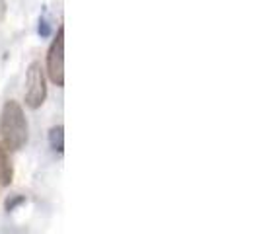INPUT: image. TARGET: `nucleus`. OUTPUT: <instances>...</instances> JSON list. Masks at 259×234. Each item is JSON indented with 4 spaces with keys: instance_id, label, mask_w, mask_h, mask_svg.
I'll return each mask as SVG.
<instances>
[{
    "instance_id": "1",
    "label": "nucleus",
    "mask_w": 259,
    "mask_h": 234,
    "mask_svg": "<svg viewBox=\"0 0 259 234\" xmlns=\"http://www.w3.org/2000/svg\"><path fill=\"white\" fill-rule=\"evenodd\" d=\"M27 119L22 105L16 100H8L0 113V135L6 150H20L27 143Z\"/></svg>"
},
{
    "instance_id": "2",
    "label": "nucleus",
    "mask_w": 259,
    "mask_h": 234,
    "mask_svg": "<svg viewBox=\"0 0 259 234\" xmlns=\"http://www.w3.org/2000/svg\"><path fill=\"white\" fill-rule=\"evenodd\" d=\"M47 74L59 88L65 86V27L61 26L57 37L51 41L47 51Z\"/></svg>"
},
{
    "instance_id": "3",
    "label": "nucleus",
    "mask_w": 259,
    "mask_h": 234,
    "mask_svg": "<svg viewBox=\"0 0 259 234\" xmlns=\"http://www.w3.org/2000/svg\"><path fill=\"white\" fill-rule=\"evenodd\" d=\"M47 98V84H45V74L41 63L33 61L27 66L26 74V105L29 109H37L43 105Z\"/></svg>"
},
{
    "instance_id": "4",
    "label": "nucleus",
    "mask_w": 259,
    "mask_h": 234,
    "mask_svg": "<svg viewBox=\"0 0 259 234\" xmlns=\"http://www.w3.org/2000/svg\"><path fill=\"white\" fill-rule=\"evenodd\" d=\"M14 180V166L8 150L0 144V185H10Z\"/></svg>"
},
{
    "instance_id": "5",
    "label": "nucleus",
    "mask_w": 259,
    "mask_h": 234,
    "mask_svg": "<svg viewBox=\"0 0 259 234\" xmlns=\"http://www.w3.org/2000/svg\"><path fill=\"white\" fill-rule=\"evenodd\" d=\"M49 144L55 152L59 154L65 152V127L63 125H55L49 129Z\"/></svg>"
},
{
    "instance_id": "6",
    "label": "nucleus",
    "mask_w": 259,
    "mask_h": 234,
    "mask_svg": "<svg viewBox=\"0 0 259 234\" xmlns=\"http://www.w3.org/2000/svg\"><path fill=\"white\" fill-rule=\"evenodd\" d=\"M39 35L41 37H49L51 35V26H49V22L45 18L39 20Z\"/></svg>"
},
{
    "instance_id": "7",
    "label": "nucleus",
    "mask_w": 259,
    "mask_h": 234,
    "mask_svg": "<svg viewBox=\"0 0 259 234\" xmlns=\"http://www.w3.org/2000/svg\"><path fill=\"white\" fill-rule=\"evenodd\" d=\"M20 201H24V199H22V197H16V199H12V201L8 199V201H6V209H8V211H12V209L20 203Z\"/></svg>"
}]
</instances>
